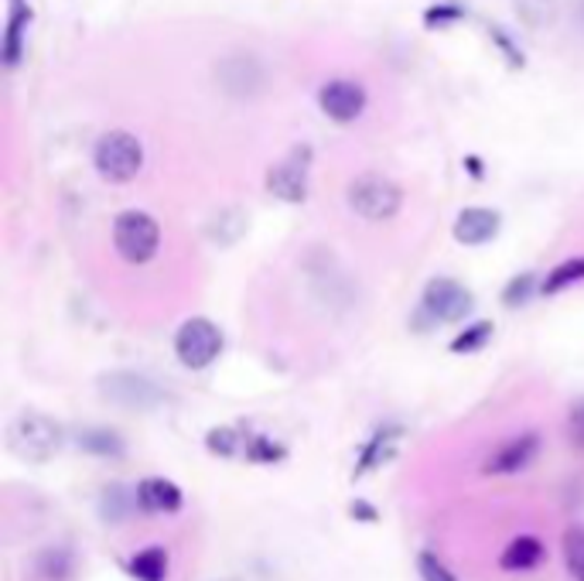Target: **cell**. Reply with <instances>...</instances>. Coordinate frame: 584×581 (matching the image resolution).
Masks as SVG:
<instances>
[{
  "mask_svg": "<svg viewBox=\"0 0 584 581\" xmlns=\"http://www.w3.org/2000/svg\"><path fill=\"white\" fill-rule=\"evenodd\" d=\"M93 168L110 185L134 182L144 168V144L131 131H107L93 147Z\"/></svg>",
  "mask_w": 584,
  "mask_h": 581,
  "instance_id": "obj_1",
  "label": "cell"
},
{
  "mask_svg": "<svg viewBox=\"0 0 584 581\" xmlns=\"http://www.w3.org/2000/svg\"><path fill=\"white\" fill-rule=\"evenodd\" d=\"M345 198H349V209L366 219V222H387L400 213L403 206V189L387 179V174H360V179H352L349 189H345Z\"/></svg>",
  "mask_w": 584,
  "mask_h": 581,
  "instance_id": "obj_2",
  "label": "cell"
},
{
  "mask_svg": "<svg viewBox=\"0 0 584 581\" xmlns=\"http://www.w3.org/2000/svg\"><path fill=\"white\" fill-rule=\"evenodd\" d=\"M113 246L126 264H147L155 261L161 246V226L155 216L141 209H126L113 219Z\"/></svg>",
  "mask_w": 584,
  "mask_h": 581,
  "instance_id": "obj_3",
  "label": "cell"
},
{
  "mask_svg": "<svg viewBox=\"0 0 584 581\" xmlns=\"http://www.w3.org/2000/svg\"><path fill=\"white\" fill-rule=\"evenodd\" d=\"M8 445L24 462H48L62 448V427L52 417L28 411L11 424Z\"/></svg>",
  "mask_w": 584,
  "mask_h": 581,
  "instance_id": "obj_4",
  "label": "cell"
},
{
  "mask_svg": "<svg viewBox=\"0 0 584 581\" xmlns=\"http://www.w3.org/2000/svg\"><path fill=\"white\" fill-rule=\"evenodd\" d=\"M472 308H475V294L465 285L451 281V277H435V281L424 288L417 322H424V325H454V322H462Z\"/></svg>",
  "mask_w": 584,
  "mask_h": 581,
  "instance_id": "obj_5",
  "label": "cell"
},
{
  "mask_svg": "<svg viewBox=\"0 0 584 581\" xmlns=\"http://www.w3.org/2000/svg\"><path fill=\"white\" fill-rule=\"evenodd\" d=\"M222 352V332L212 318H188L182 322V328L174 332V356L182 360V366L188 370H206L219 360Z\"/></svg>",
  "mask_w": 584,
  "mask_h": 581,
  "instance_id": "obj_6",
  "label": "cell"
},
{
  "mask_svg": "<svg viewBox=\"0 0 584 581\" xmlns=\"http://www.w3.org/2000/svg\"><path fill=\"white\" fill-rule=\"evenodd\" d=\"M308 171H312V147H294L291 155L267 171V192L281 202H297L308 198Z\"/></svg>",
  "mask_w": 584,
  "mask_h": 581,
  "instance_id": "obj_7",
  "label": "cell"
},
{
  "mask_svg": "<svg viewBox=\"0 0 584 581\" xmlns=\"http://www.w3.org/2000/svg\"><path fill=\"white\" fill-rule=\"evenodd\" d=\"M366 86L355 83V80H328L321 89H318V107L328 120L336 123H355L363 113H366Z\"/></svg>",
  "mask_w": 584,
  "mask_h": 581,
  "instance_id": "obj_8",
  "label": "cell"
},
{
  "mask_svg": "<svg viewBox=\"0 0 584 581\" xmlns=\"http://www.w3.org/2000/svg\"><path fill=\"white\" fill-rule=\"evenodd\" d=\"M216 80L222 93H230L236 99H250L267 86V69L253 56H230L216 65Z\"/></svg>",
  "mask_w": 584,
  "mask_h": 581,
  "instance_id": "obj_9",
  "label": "cell"
},
{
  "mask_svg": "<svg viewBox=\"0 0 584 581\" xmlns=\"http://www.w3.org/2000/svg\"><path fill=\"white\" fill-rule=\"evenodd\" d=\"M502 230V216L496 209H482V206H472V209H462L459 219H454V240L465 243V246H482L496 240Z\"/></svg>",
  "mask_w": 584,
  "mask_h": 581,
  "instance_id": "obj_10",
  "label": "cell"
},
{
  "mask_svg": "<svg viewBox=\"0 0 584 581\" xmlns=\"http://www.w3.org/2000/svg\"><path fill=\"white\" fill-rule=\"evenodd\" d=\"M537 451H540V438L537 435H520L513 441H506L499 451H492V459L486 462V472L489 475H513L520 469H526L533 459H537Z\"/></svg>",
  "mask_w": 584,
  "mask_h": 581,
  "instance_id": "obj_11",
  "label": "cell"
},
{
  "mask_svg": "<svg viewBox=\"0 0 584 581\" xmlns=\"http://www.w3.org/2000/svg\"><path fill=\"white\" fill-rule=\"evenodd\" d=\"M32 21H35V11L28 0H11L8 24H4V65L8 69H14L24 59V38H28Z\"/></svg>",
  "mask_w": 584,
  "mask_h": 581,
  "instance_id": "obj_12",
  "label": "cell"
},
{
  "mask_svg": "<svg viewBox=\"0 0 584 581\" xmlns=\"http://www.w3.org/2000/svg\"><path fill=\"white\" fill-rule=\"evenodd\" d=\"M137 503L144 507V513H178L182 510V489L171 479L150 475L137 486Z\"/></svg>",
  "mask_w": 584,
  "mask_h": 581,
  "instance_id": "obj_13",
  "label": "cell"
},
{
  "mask_svg": "<svg viewBox=\"0 0 584 581\" xmlns=\"http://www.w3.org/2000/svg\"><path fill=\"white\" fill-rule=\"evenodd\" d=\"M544 544L537 541V537H530V534H523V537H516L510 547L502 550V558H499V568L502 571H533V568H540L544 565Z\"/></svg>",
  "mask_w": 584,
  "mask_h": 581,
  "instance_id": "obj_14",
  "label": "cell"
},
{
  "mask_svg": "<svg viewBox=\"0 0 584 581\" xmlns=\"http://www.w3.org/2000/svg\"><path fill=\"white\" fill-rule=\"evenodd\" d=\"M400 427H379V432L363 445V455H360V465H355V475H366L369 469L376 465H384L387 459H393V451H397V441H400Z\"/></svg>",
  "mask_w": 584,
  "mask_h": 581,
  "instance_id": "obj_15",
  "label": "cell"
},
{
  "mask_svg": "<svg viewBox=\"0 0 584 581\" xmlns=\"http://www.w3.org/2000/svg\"><path fill=\"white\" fill-rule=\"evenodd\" d=\"M104 394L113 397V400H123V403H150L158 400V390L150 387L147 380L134 373H113L104 380Z\"/></svg>",
  "mask_w": 584,
  "mask_h": 581,
  "instance_id": "obj_16",
  "label": "cell"
},
{
  "mask_svg": "<svg viewBox=\"0 0 584 581\" xmlns=\"http://www.w3.org/2000/svg\"><path fill=\"white\" fill-rule=\"evenodd\" d=\"M243 233H246V213L236 209V206L216 213V216L209 219V226H206V237H209L212 243H219V246H233Z\"/></svg>",
  "mask_w": 584,
  "mask_h": 581,
  "instance_id": "obj_17",
  "label": "cell"
},
{
  "mask_svg": "<svg viewBox=\"0 0 584 581\" xmlns=\"http://www.w3.org/2000/svg\"><path fill=\"white\" fill-rule=\"evenodd\" d=\"M513 8L530 32H547L557 24V0H513Z\"/></svg>",
  "mask_w": 584,
  "mask_h": 581,
  "instance_id": "obj_18",
  "label": "cell"
},
{
  "mask_svg": "<svg viewBox=\"0 0 584 581\" xmlns=\"http://www.w3.org/2000/svg\"><path fill=\"white\" fill-rule=\"evenodd\" d=\"M126 571H131L137 581H165V574H168V554L161 547H147L141 554H134L131 565H126Z\"/></svg>",
  "mask_w": 584,
  "mask_h": 581,
  "instance_id": "obj_19",
  "label": "cell"
},
{
  "mask_svg": "<svg viewBox=\"0 0 584 581\" xmlns=\"http://www.w3.org/2000/svg\"><path fill=\"white\" fill-rule=\"evenodd\" d=\"M80 448L89 455H99V459H120L123 455V441L113 432H107V427H89V432H83Z\"/></svg>",
  "mask_w": 584,
  "mask_h": 581,
  "instance_id": "obj_20",
  "label": "cell"
},
{
  "mask_svg": "<svg viewBox=\"0 0 584 581\" xmlns=\"http://www.w3.org/2000/svg\"><path fill=\"white\" fill-rule=\"evenodd\" d=\"M577 281H584V257H571V261H564V264H557V267L544 277L540 291H544V294H557V291H564V288H571V285H577Z\"/></svg>",
  "mask_w": 584,
  "mask_h": 581,
  "instance_id": "obj_21",
  "label": "cell"
},
{
  "mask_svg": "<svg viewBox=\"0 0 584 581\" xmlns=\"http://www.w3.org/2000/svg\"><path fill=\"white\" fill-rule=\"evenodd\" d=\"M492 332H496L492 322H472V325H465V332L451 339V352H478L492 339Z\"/></svg>",
  "mask_w": 584,
  "mask_h": 581,
  "instance_id": "obj_22",
  "label": "cell"
},
{
  "mask_svg": "<svg viewBox=\"0 0 584 581\" xmlns=\"http://www.w3.org/2000/svg\"><path fill=\"white\" fill-rule=\"evenodd\" d=\"M243 435L236 432V427H212V432L206 435V448L212 455H219V459H233V455L243 448Z\"/></svg>",
  "mask_w": 584,
  "mask_h": 581,
  "instance_id": "obj_23",
  "label": "cell"
},
{
  "mask_svg": "<svg viewBox=\"0 0 584 581\" xmlns=\"http://www.w3.org/2000/svg\"><path fill=\"white\" fill-rule=\"evenodd\" d=\"M564 561L574 581H584V526H568L564 534Z\"/></svg>",
  "mask_w": 584,
  "mask_h": 581,
  "instance_id": "obj_24",
  "label": "cell"
},
{
  "mask_svg": "<svg viewBox=\"0 0 584 581\" xmlns=\"http://www.w3.org/2000/svg\"><path fill=\"white\" fill-rule=\"evenodd\" d=\"M537 291V274H516L510 285L502 288V305L506 308H523Z\"/></svg>",
  "mask_w": 584,
  "mask_h": 581,
  "instance_id": "obj_25",
  "label": "cell"
},
{
  "mask_svg": "<svg viewBox=\"0 0 584 581\" xmlns=\"http://www.w3.org/2000/svg\"><path fill=\"white\" fill-rule=\"evenodd\" d=\"M243 448H246V459H250V462H281L284 455H288L284 445H277V441H270V438H264V435L246 438Z\"/></svg>",
  "mask_w": 584,
  "mask_h": 581,
  "instance_id": "obj_26",
  "label": "cell"
},
{
  "mask_svg": "<svg viewBox=\"0 0 584 581\" xmlns=\"http://www.w3.org/2000/svg\"><path fill=\"white\" fill-rule=\"evenodd\" d=\"M462 17H465V8L454 4V0H445V4H435V8L424 11V24H427V28H448V24L462 21Z\"/></svg>",
  "mask_w": 584,
  "mask_h": 581,
  "instance_id": "obj_27",
  "label": "cell"
},
{
  "mask_svg": "<svg viewBox=\"0 0 584 581\" xmlns=\"http://www.w3.org/2000/svg\"><path fill=\"white\" fill-rule=\"evenodd\" d=\"M417 568H421V578H424V581H459L430 550H421V554H417Z\"/></svg>",
  "mask_w": 584,
  "mask_h": 581,
  "instance_id": "obj_28",
  "label": "cell"
},
{
  "mask_svg": "<svg viewBox=\"0 0 584 581\" xmlns=\"http://www.w3.org/2000/svg\"><path fill=\"white\" fill-rule=\"evenodd\" d=\"M489 35H492V41L499 45V52L506 56V62H510L513 69H523V65H526L523 52H520V48H516L510 38H506V32H502V28H489Z\"/></svg>",
  "mask_w": 584,
  "mask_h": 581,
  "instance_id": "obj_29",
  "label": "cell"
},
{
  "mask_svg": "<svg viewBox=\"0 0 584 581\" xmlns=\"http://www.w3.org/2000/svg\"><path fill=\"white\" fill-rule=\"evenodd\" d=\"M571 438L584 448V403L571 411Z\"/></svg>",
  "mask_w": 584,
  "mask_h": 581,
  "instance_id": "obj_30",
  "label": "cell"
},
{
  "mask_svg": "<svg viewBox=\"0 0 584 581\" xmlns=\"http://www.w3.org/2000/svg\"><path fill=\"white\" fill-rule=\"evenodd\" d=\"M352 517H360V520H376V513H373L369 503H352Z\"/></svg>",
  "mask_w": 584,
  "mask_h": 581,
  "instance_id": "obj_31",
  "label": "cell"
},
{
  "mask_svg": "<svg viewBox=\"0 0 584 581\" xmlns=\"http://www.w3.org/2000/svg\"><path fill=\"white\" fill-rule=\"evenodd\" d=\"M465 165H469V171L475 174V179H482V161H478V158H469Z\"/></svg>",
  "mask_w": 584,
  "mask_h": 581,
  "instance_id": "obj_32",
  "label": "cell"
},
{
  "mask_svg": "<svg viewBox=\"0 0 584 581\" xmlns=\"http://www.w3.org/2000/svg\"><path fill=\"white\" fill-rule=\"evenodd\" d=\"M581 24H584V4H581Z\"/></svg>",
  "mask_w": 584,
  "mask_h": 581,
  "instance_id": "obj_33",
  "label": "cell"
}]
</instances>
